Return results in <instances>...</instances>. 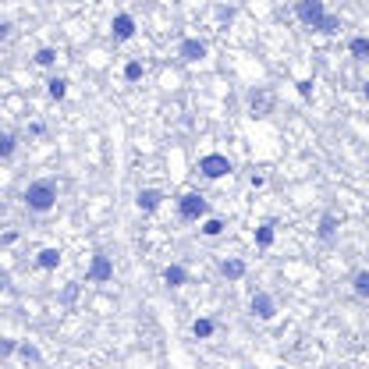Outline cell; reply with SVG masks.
<instances>
[{
  "mask_svg": "<svg viewBox=\"0 0 369 369\" xmlns=\"http://www.w3.org/2000/svg\"><path fill=\"white\" fill-rule=\"evenodd\" d=\"M57 203H61V185L54 181V178H33L25 188H22V206L29 210V213H54L57 210Z\"/></svg>",
  "mask_w": 369,
  "mask_h": 369,
  "instance_id": "6da1fadb",
  "label": "cell"
},
{
  "mask_svg": "<svg viewBox=\"0 0 369 369\" xmlns=\"http://www.w3.org/2000/svg\"><path fill=\"white\" fill-rule=\"evenodd\" d=\"M174 210H178V220H185V224H199L210 217V203L203 192H181L174 199Z\"/></svg>",
  "mask_w": 369,
  "mask_h": 369,
  "instance_id": "7a4b0ae2",
  "label": "cell"
},
{
  "mask_svg": "<svg viewBox=\"0 0 369 369\" xmlns=\"http://www.w3.org/2000/svg\"><path fill=\"white\" fill-rule=\"evenodd\" d=\"M199 174L206 181H220V178H231L234 174V164L227 153H203L199 157Z\"/></svg>",
  "mask_w": 369,
  "mask_h": 369,
  "instance_id": "3957f363",
  "label": "cell"
},
{
  "mask_svg": "<svg viewBox=\"0 0 369 369\" xmlns=\"http://www.w3.org/2000/svg\"><path fill=\"white\" fill-rule=\"evenodd\" d=\"M114 273H118V266H114V256L110 252H93V259H89V270H86V280L89 284H110L114 280Z\"/></svg>",
  "mask_w": 369,
  "mask_h": 369,
  "instance_id": "277c9868",
  "label": "cell"
},
{
  "mask_svg": "<svg viewBox=\"0 0 369 369\" xmlns=\"http://www.w3.org/2000/svg\"><path fill=\"white\" fill-rule=\"evenodd\" d=\"M327 15V4L323 0H295V18H298V25H305V29H316V22Z\"/></svg>",
  "mask_w": 369,
  "mask_h": 369,
  "instance_id": "5b68a950",
  "label": "cell"
},
{
  "mask_svg": "<svg viewBox=\"0 0 369 369\" xmlns=\"http://www.w3.org/2000/svg\"><path fill=\"white\" fill-rule=\"evenodd\" d=\"M135 33H139V22H135V15H128V11H118V15L110 18V36H114V43H128V40H135Z\"/></svg>",
  "mask_w": 369,
  "mask_h": 369,
  "instance_id": "8992f818",
  "label": "cell"
},
{
  "mask_svg": "<svg viewBox=\"0 0 369 369\" xmlns=\"http://www.w3.org/2000/svg\"><path fill=\"white\" fill-rule=\"evenodd\" d=\"M164 199H167V195H164V188L146 185V188H139V192H135V210L149 217V213H157V210L164 206Z\"/></svg>",
  "mask_w": 369,
  "mask_h": 369,
  "instance_id": "52a82bcc",
  "label": "cell"
},
{
  "mask_svg": "<svg viewBox=\"0 0 369 369\" xmlns=\"http://www.w3.org/2000/svg\"><path fill=\"white\" fill-rule=\"evenodd\" d=\"M249 312H252L256 319L270 323V319L277 316V298H273L270 291H256V295H252V302H249Z\"/></svg>",
  "mask_w": 369,
  "mask_h": 369,
  "instance_id": "ba28073f",
  "label": "cell"
},
{
  "mask_svg": "<svg viewBox=\"0 0 369 369\" xmlns=\"http://www.w3.org/2000/svg\"><path fill=\"white\" fill-rule=\"evenodd\" d=\"M210 54V47H206V40H199V36H185L181 43H178V57L185 61V64H195V61H203Z\"/></svg>",
  "mask_w": 369,
  "mask_h": 369,
  "instance_id": "9c48e42d",
  "label": "cell"
},
{
  "mask_svg": "<svg viewBox=\"0 0 369 369\" xmlns=\"http://www.w3.org/2000/svg\"><path fill=\"white\" fill-rule=\"evenodd\" d=\"M217 273H220L227 284H238V280L249 273V263H245L242 256H227V259H220V263H217Z\"/></svg>",
  "mask_w": 369,
  "mask_h": 369,
  "instance_id": "30bf717a",
  "label": "cell"
},
{
  "mask_svg": "<svg viewBox=\"0 0 369 369\" xmlns=\"http://www.w3.org/2000/svg\"><path fill=\"white\" fill-rule=\"evenodd\" d=\"M337 231H341V217H337L334 210H323V213H319V224H316V238H319V242H334Z\"/></svg>",
  "mask_w": 369,
  "mask_h": 369,
  "instance_id": "8fae6325",
  "label": "cell"
},
{
  "mask_svg": "<svg viewBox=\"0 0 369 369\" xmlns=\"http://www.w3.org/2000/svg\"><path fill=\"white\" fill-rule=\"evenodd\" d=\"M249 110H252V118H266L273 110V93L270 89H256L249 96Z\"/></svg>",
  "mask_w": 369,
  "mask_h": 369,
  "instance_id": "7c38bea8",
  "label": "cell"
},
{
  "mask_svg": "<svg viewBox=\"0 0 369 369\" xmlns=\"http://www.w3.org/2000/svg\"><path fill=\"white\" fill-rule=\"evenodd\" d=\"M61 263H64V249H57V245H47V249L36 252V266L40 270H57Z\"/></svg>",
  "mask_w": 369,
  "mask_h": 369,
  "instance_id": "4fadbf2b",
  "label": "cell"
},
{
  "mask_svg": "<svg viewBox=\"0 0 369 369\" xmlns=\"http://www.w3.org/2000/svg\"><path fill=\"white\" fill-rule=\"evenodd\" d=\"M68 89H72V79H68V75H54V79H47V96H50L54 103L68 100Z\"/></svg>",
  "mask_w": 369,
  "mask_h": 369,
  "instance_id": "5bb4252c",
  "label": "cell"
},
{
  "mask_svg": "<svg viewBox=\"0 0 369 369\" xmlns=\"http://www.w3.org/2000/svg\"><path fill=\"white\" fill-rule=\"evenodd\" d=\"M160 277H164L167 288H185V284H188V270H185L181 263H167Z\"/></svg>",
  "mask_w": 369,
  "mask_h": 369,
  "instance_id": "9a60e30c",
  "label": "cell"
},
{
  "mask_svg": "<svg viewBox=\"0 0 369 369\" xmlns=\"http://www.w3.org/2000/svg\"><path fill=\"white\" fill-rule=\"evenodd\" d=\"M121 79H125L128 86H135V82H142V79H146V64H142L139 57H132V61H125V68H121Z\"/></svg>",
  "mask_w": 369,
  "mask_h": 369,
  "instance_id": "2e32d148",
  "label": "cell"
},
{
  "mask_svg": "<svg viewBox=\"0 0 369 369\" xmlns=\"http://www.w3.org/2000/svg\"><path fill=\"white\" fill-rule=\"evenodd\" d=\"M256 249H270L273 242H277V227H273V220H263L259 227H256Z\"/></svg>",
  "mask_w": 369,
  "mask_h": 369,
  "instance_id": "e0dca14e",
  "label": "cell"
},
{
  "mask_svg": "<svg viewBox=\"0 0 369 369\" xmlns=\"http://www.w3.org/2000/svg\"><path fill=\"white\" fill-rule=\"evenodd\" d=\"M15 153H18V135L15 132H0V164L15 160Z\"/></svg>",
  "mask_w": 369,
  "mask_h": 369,
  "instance_id": "ac0fdd59",
  "label": "cell"
},
{
  "mask_svg": "<svg viewBox=\"0 0 369 369\" xmlns=\"http://www.w3.org/2000/svg\"><path fill=\"white\" fill-rule=\"evenodd\" d=\"M217 334V323L210 319V316H199V319H192V337L195 341H210Z\"/></svg>",
  "mask_w": 369,
  "mask_h": 369,
  "instance_id": "d6986e66",
  "label": "cell"
},
{
  "mask_svg": "<svg viewBox=\"0 0 369 369\" xmlns=\"http://www.w3.org/2000/svg\"><path fill=\"white\" fill-rule=\"evenodd\" d=\"M15 355H18L25 365H40V362H43V351H40L33 341H18V351H15Z\"/></svg>",
  "mask_w": 369,
  "mask_h": 369,
  "instance_id": "ffe728a7",
  "label": "cell"
},
{
  "mask_svg": "<svg viewBox=\"0 0 369 369\" xmlns=\"http://www.w3.org/2000/svg\"><path fill=\"white\" fill-rule=\"evenodd\" d=\"M348 57L351 61H369V36H351L348 40Z\"/></svg>",
  "mask_w": 369,
  "mask_h": 369,
  "instance_id": "44dd1931",
  "label": "cell"
},
{
  "mask_svg": "<svg viewBox=\"0 0 369 369\" xmlns=\"http://www.w3.org/2000/svg\"><path fill=\"white\" fill-rule=\"evenodd\" d=\"M227 231V224L220 220V217H206V220H199V234L203 238H220Z\"/></svg>",
  "mask_w": 369,
  "mask_h": 369,
  "instance_id": "7402d4cb",
  "label": "cell"
},
{
  "mask_svg": "<svg viewBox=\"0 0 369 369\" xmlns=\"http://www.w3.org/2000/svg\"><path fill=\"white\" fill-rule=\"evenodd\" d=\"M312 33H319V36H337V33H341V18L327 11V15L316 22V29H312Z\"/></svg>",
  "mask_w": 369,
  "mask_h": 369,
  "instance_id": "603a6c76",
  "label": "cell"
},
{
  "mask_svg": "<svg viewBox=\"0 0 369 369\" xmlns=\"http://www.w3.org/2000/svg\"><path fill=\"white\" fill-rule=\"evenodd\" d=\"M57 47H40L36 54H33V61H36V68H57Z\"/></svg>",
  "mask_w": 369,
  "mask_h": 369,
  "instance_id": "cb8c5ba5",
  "label": "cell"
},
{
  "mask_svg": "<svg viewBox=\"0 0 369 369\" xmlns=\"http://www.w3.org/2000/svg\"><path fill=\"white\" fill-rule=\"evenodd\" d=\"M351 295L355 298H369V270H355L351 273Z\"/></svg>",
  "mask_w": 369,
  "mask_h": 369,
  "instance_id": "d4e9b609",
  "label": "cell"
},
{
  "mask_svg": "<svg viewBox=\"0 0 369 369\" xmlns=\"http://www.w3.org/2000/svg\"><path fill=\"white\" fill-rule=\"evenodd\" d=\"M15 351H18V341H15V337H0V362L11 358Z\"/></svg>",
  "mask_w": 369,
  "mask_h": 369,
  "instance_id": "484cf974",
  "label": "cell"
},
{
  "mask_svg": "<svg viewBox=\"0 0 369 369\" xmlns=\"http://www.w3.org/2000/svg\"><path fill=\"white\" fill-rule=\"evenodd\" d=\"M15 36V22L11 18H0V43H8Z\"/></svg>",
  "mask_w": 369,
  "mask_h": 369,
  "instance_id": "4316f807",
  "label": "cell"
},
{
  "mask_svg": "<svg viewBox=\"0 0 369 369\" xmlns=\"http://www.w3.org/2000/svg\"><path fill=\"white\" fill-rule=\"evenodd\" d=\"M75 298H79V284H68V288H64V295H61V302H64V305H72Z\"/></svg>",
  "mask_w": 369,
  "mask_h": 369,
  "instance_id": "83f0119b",
  "label": "cell"
},
{
  "mask_svg": "<svg viewBox=\"0 0 369 369\" xmlns=\"http://www.w3.org/2000/svg\"><path fill=\"white\" fill-rule=\"evenodd\" d=\"M295 86H298V96L312 100V82H309V79H302V82H295Z\"/></svg>",
  "mask_w": 369,
  "mask_h": 369,
  "instance_id": "f1b7e54d",
  "label": "cell"
},
{
  "mask_svg": "<svg viewBox=\"0 0 369 369\" xmlns=\"http://www.w3.org/2000/svg\"><path fill=\"white\" fill-rule=\"evenodd\" d=\"M43 132H47L43 121H33V125H29V135H43Z\"/></svg>",
  "mask_w": 369,
  "mask_h": 369,
  "instance_id": "f546056e",
  "label": "cell"
},
{
  "mask_svg": "<svg viewBox=\"0 0 369 369\" xmlns=\"http://www.w3.org/2000/svg\"><path fill=\"white\" fill-rule=\"evenodd\" d=\"M18 242V234L15 231H8V234H0V245H15Z\"/></svg>",
  "mask_w": 369,
  "mask_h": 369,
  "instance_id": "4dcf8cb0",
  "label": "cell"
},
{
  "mask_svg": "<svg viewBox=\"0 0 369 369\" xmlns=\"http://www.w3.org/2000/svg\"><path fill=\"white\" fill-rule=\"evenodd\" d=\"M249 185H252V188H263V185H266V178H263V174H252V178H249Z\"/></svg>",
  "mask_w": 369,
  "mask_h": 369,
  "instance_id": "1f68e13d",
  "label": "cell"
},
{
  "mask_svg": "<svg viewBox=\"0 0 369 369\" xmlns=\"http://www.w3.org/2000/svg\"><path fill=\"white\" fill-rule=\"evenodd\" d=\"M362 96H365V103H369V79L362 82Z\"/></svg>",
  "mask_w": 369,
  "mask_h": 369,
  "instance_id": "d6a6232c",
  "label": "cell"
}]
</instances>
